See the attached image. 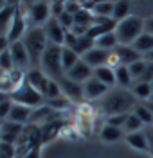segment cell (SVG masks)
I'll use <instances>...</instances> for the list:
<instances>
[{
  "label": "cell",
  "instance_id": "1",
  "mask_svg": "<svg viewBox=\"0 0 153 158\" xmlns=\"http://www.w3.org/2000/svg\"><path fill=\"white\" fill-rule=\"evenodd\" d=\"M137 102H135V95L126 92V90H113L108 92L104 97L97 102V108L101 110L106 117H113V115H124L130 113V110H135Z\"/></svg>",
  "mask_w": 153,
  "mask_h": 158
},
{
  "label": "cell",
  "instance_id": "2",
  "mask_svg": "<svg viewBox=\"0 0 153 158\" xmlns=\"http://www.w3.org/2000/svg\"><path fill=\"white\" fill-rule=\"evenodd\" d=\"M25 49L31 56V63H32V69H40L41 65V58H43V52L49 45V40L43 27H29L25 36L22 38Z\"/></svg>",
  "mask_w": 153,
  "mask_h": 158
},
{
  "label": "cell",
  "instance_id": "3",
  "mask_svg": "<svg viewBox=\"0 0 153 158\" xmlns=\"http://www.w3.org/2000/svg\"><path fill=\"white\" fill-rule=\"evenodd\" d=\"M61 52L63 47L60 45H54L49 41L47 49L43 52V58H41V70H45V74L54 81H61L65 77V70H63V59H61Z\"/></svg>",
  "mask_w": 153,
  "mask_h": 158
},
{
  "label": "cell",
  "instance_id": "4",
  "mask_svg": "<svg viewBox=\"0 0 153 158\" xmlns=\"http://www.w3.org/2000/svg\"><path fill=\"white\" fill-rule=\"evenodd\" d=\"M115 34H117L121 45H133L137 41V38L141 34H144V20L135 16V15L128 16L126 20L117 23Z\"/></svg>",
  "mask_w": 153,
  "mask_h": 158
},
{
  "label": "cell",
  "instance_id": "5",
  "mask_svg": "<svg viewBox=\"0 0 153 158\" xmlns=\"http://www.w3.org/2000/svg\"><path fill=\"white\" fill-rule=\"evenodd\" d=\"M9 97L13 99V102H16V104H23V106H29V108H40V106L45 104V102H43L45 97L41 95L38 90H34L32 86H31L29 83H27V79H25V83H23L16 92L11 94Z\"/></svg>",
  "mask_w": 153,
  "mask_h": 158
},
{
  "label": "cell",
  "instance_id": "6",
  "mask_svg": "<svg viewBox=\"0 0 153 158\" xmlns=\"http://www.w3.org/2000/svg\"><path fill=\"white\" fill-rule=\"evenodd\" d=\"M27 6V13H29V25L31 27H40L45 25L49 20L52 18L51 13V2H29Z\"/></svg>",
  "mask_w": 153,
  "mask_h": 158
},
{
  "label": "cell",
  "instance_id": "7",
  "mask_svg": "<svg viewBox=\"0 0 153 158\" xmlns=\"http://www.w3.org/2000/svg\"><path fill=\"white\" fill-rule=\"evenodd\" d=\"M23 11H22V4H16V13H15V18H13V23H11L9 27V32H7V36H4V38H7L9 41V47L11 43H16V41H22V38L25 36V32H27V20L23 18Z\"/></svg>",
  "mask_w": 153,
  "mask_h": 158
},
{
  "label": "cell",
  "instance_id": "8",
  "mask_svg": "<svg viewBox=\"0 0 153 158\" xmlns=\"http://www.w3.org/2000/svg\"><path fill=\"white\" fill-rule=\"evenodd\" d=\"M54 120H61V113L56 111L54 108H51L49 104H43L40 108H34L32 110V115H31L29 124H36V126H47Z\"/></svg>",
  "mask_w": 153,
  "mask_h": 158
},
{
  "label": "cell",
  "instance_id": "9",
  "mask_svg": "<svg viewBox=\"0 0 153 158\" xmlns=\"http://www.w3.org/2000/svg\"><path fill=\"white\" fill-rule=\"evenodd\" d=\"M23 128H25L23 124H16V122H11V120H2V129H0L2 142L4 144H11V146H16L22 137Z\"/></svg>",
  "mask_w": 153,
  "mask_h": 158
},
{
  "label": "cell",
  "instance_id": "10",
  "mask_svg": "<svg viewBox=\"0 0 153 158\" xmlns=\"http://www.w3.org/2000/svg\"><path fill=\"white\" fill-rule=\"evenodd\" d=\"M61 86V92H63V95L69 99V101H74V102H81L83 99H85V88H83V85H79V83H76V81H70V79L65 77L61 79V81H58Z\"/></svg>",
  "mask_w": 153,
  "mask_h": 158
},
{
  "label": "cell",
  "instance_id": "11",
  "mask_svg": "<svg viewBox=\"0 0 153 158\" xmlns=\"http://www.w3.org/2000/svg\"><path fill=\"white\" fill-rule=\"evenodd\" d=\"M43 31H45V34H47V40L54 43V45H60L63 47L65 45V36H67V31L61 27L60 20L58 18H51L45 25H43Z\"/></svg>",
  "mask_w": 153,
  "mask_h": 158
},
{
  "label": "cell",
  "instance_id": "12",
  "mask_svg": "<svg viewBox=\"0 0 153 158\" xmlns=\"http://www.w3.org/2000/svg\"><path fill=\"white\" fill-rule=\"evenodd\" d=\"M27 83H29L34 90H38L43 97H47V90H49L51 77H49L41 69H31L29 72H27Z\"/></svg>",
  "mask_w": 153,
  "mask_h": 158
},
{
  "label": "cell",
  "instance_id": "13",
  "mask_svg": "<svg viewBox=\"0 0 153 158\" xmlns=\"http://www.w3.org/2000/svg\"><path fill=\"white\" fill-rule=\"evenodd\" d=\"M110 54H112V52H108V50H103V49L94 47V49L88 50L81 59L88 65V67H92V69L96 70V69H99V67H106V65H108Z\"/></svg>",
  "mask_w": 153,
  "mask_h": 158
},
{
  "label": "cell",
  "instance_id": "14",
  "mask_svg": "<svg viewBox=\"0 0 153 158\" xmlns=\"http://www.w3.org/2000/svg\"><path fill=\"white\" fill-rule=\"evenodd\" d=\"M11 56H13V61H15V67H18L20 70H25L31 63V56L27 49H25V45H23V41H16V43H11Z\"/></svg>",
  "mask_w": 153,
  "mask_h": 158
},
{
  "label": "cell",
  "instance_id": "15",
  "mask_svg": "<svg viewBox=\"0 0 153 158\" xmlns=\"http://www.w3.org/2000/svg\"><path fill=\"white\" fill-rule=\"evenodd\" d=\"M67 77L70 79V81H76V83H79V85H85L88 79L94 77V69L88 67L83 59H79V63L74 67L72 70L67 72Z\"/></svg>",
  "mask_w": 153,
  "mask_h": 158
},
{
  "label": "cell",
  "instance_id": "16",
  "mask_svg": "<svg viewBox=\"0 0 153 158\" xmlns=\"http://www.w3.org/2000/svg\"><path fill=\"white\" fill-rule=\"evenodd\" d=\"M113 52L117 54V58L121 59V63L122 65H126V67H130V65H133V63H137V61L144 59V56L135 49L133 45H119Z\"/></svg>",
  "mask_w": 153,
  "mask_h": 158
},
{
  "label": "cell",
  "instance_id": "17",
  "mask_svg": "<svg viewBox=\"0 0 153 158\" xmlns=\"http://www.w3.org/2000/svg\"><path fill=\"white\" fill-rule=\"evenodd\" d=\"M83 88H85V99H90V101H96V99H99V97L103 99L108 94V86L96 77L88 79L83 85Z\"/></svg>",
  "mask_w": 153,
  "mask_h": 158
},
{
  "label": "cell",
  "instance_id": "18",
  "mask_svg": "<svg viewBox=\"0 0 153 158\" xmlns=\"http://www.w3.org/2000/svg\"><path fill=\"white\" fill-rule=\"evenodd\" d=\"M31 115H32V108H29V106H23V104H13V110H11L9 117H7V120H11V122H16V124H29L31 120Z\"/></svg>",
  "mask_w": 153,
  "mask_h": 158
},
{
  "label": "cell",
  "instance_id": "19",
  "mask_svg": "<svg viewBox=\"0 0 153 158\" xmlns=\"http://www.w3.org/2000/svg\"><path fill=\"white\" fill-rule=\"evenodd\" d=\"M126 142L132 146V148L139 149V151H150V142H148V135L146 131H137V133H128L126 135Z\"/></svg>",
  "mask_w": 153,
  "mask_h": 158
},
{
  "label": "cell",
  "instance_id": "20",
  "mask_svg": "<svg viewBox=\"0 0 153 158\" xmlns=\"http://www.w3.org/2000/svg\"><path fill=\"white\" fill-rule=\"evenodd\" d=\"M94 77L99 79L101 83H104L108 88L112 86V85H115L117 83V77H115V70L112 69V67H99V69L94 70Z\"/></svg>",
  "mask_w": 153,
  "mask_h": 158
},
{
  "label": "cell",
  "instance_id": "21",
  "mask_svg": "<svg viewBox=\"0 0 153 158\" xmlns=\"http://www.w3.org/2000/svg\"><path fill=\"white\" fill-rule=\"evenodd\" d=\"M121 43H119V38H117V34H115V31L113 32H108V34H103V36H99V38L96 40V47L97 49H103V50H115L117 47H119Z\"/></svg>",
  "mask_w": 153,
  "mask_h": 158
},
{
  "label": "cell",
  "instance_id": "22",
  "mask_svg": "<svg viewBox=\"0 0 153 158\" xmlns=\"http://www.w3.org/2000/svg\"><path fill=\"white\" fill-rule=\"evenodd\" d=\"M61 59H63V70H65V76H67V72H69V70H72L76 65H78V63H79L81 56H79L78 52H74L72 49H69V47H63Z\"/></svg>",
  "mask_w": 153,
  "mask_h": 158
},
{
  "label": "cell",
  "instance_id": "23",
  "mask_svg": "<svg viewBox=\"0 0 153 158\" xmlns=\"http://www.w3.org/2000/svg\"><path fill=\"white\" fill-rule=\"evenodd\" d=\"M63 126H65L63 120H54V122L47 124V126H41V144L52 140V138L60 133V129L63 128Z\"/></svg>",
  "mask_w": 153,
  "mask_h": 158
},
{
  "label": "cell",
  "instance_id": "24",
  "mask_svg": "<svg viewBox=\"0 0 153 158\" xmlns=\"http://www.w3.org/2000/svg\"><path fill=\"white\" fill-rule=\"evenodd\" d=\"M130 11H132V4H130V2H124V0H121V2H115V7H113V16H112V18L119 23V22H122V20H126L128 16H132V15H130Z\"/></svg>",
  "mask_w": 153,
  "mask_h": 158
},
{
  "label": "cell",
  "instance_id": "25",
  "mask_svg": "<svg viewBox=\"0 0 153 158\" xmlns=\"http://www.w3.org/2000/svg\"><path fill=\"white\" fill-rule=\"evenodd\" d=\"M132 94L137 99H142V101H146V102H148V99L153 97V86H151V83H142V81H139V83L133 86Z\"/></svg>",
  "mask_w": 153,
  "mask_h": 158
},
{
  "label": "cell",
  "instance_id": "26",
  "mask_svg": "<svg viewBox=\"0 0 153 158\" xmlns=\"http://www.w3.org/2000/svg\"><path fill=\"white\" fill-rule=\"evenodd\" d=\"M133 47L139 50L141 54H148V52H151L153 50V34H148V32H144V34H141L139 38H137V41L133 43Z\"/></svg>",
  "mask_w": 153,
  "mask_h": 158
},
{
  "label": "cell",
  "instance_id": "27",
  "mask_svg": "<svg viewBox=\"0 0 153 158\" xmlns=\"http://www.w3.org/2000/svg\"><path fill=\"white\" fill-rule=\"evenodd\" d=\"M113 7H115V2H97L96 9H94V15L96 16H103V18H112Z\"/></svg>",
  "mask_w": 153,
  "mask_h": 158
},
{
  "label": "cell",
  "instance_id": "28",
  "mask_svg": "<svg viewBox=\"0 0 153 158\" xmlns=\"http://www.w3.org/2000/svg\"><path fill=\"white\" fill-rule=\"evenodd\" d=\"M115 70V77H117V83L121 85V86H130L132 85V74H130V69L126 67V65H121V67H117Z\"/></svg>",
  "mask_w": 153,
  "mask_h": 158
},
{
  "label": "cell",
  "instance_id": "29",
  "mask_svg": "<svg viewBox=\"0 0 153 158\" xmlns=\"http://www.w3.org/2000/svg\"><path fill=\"white\" fill-rule=\"evenodd\" d=\"M133 113L142 120V124H146V126H153V113L150 111V108H148L144 102L142 104H137L135 110H133Z\"/></svg>",
  "mask_w": 153,
  "mask_h": 158
},
{
  "label": "cell",
  "instance_id": "30",
  "mask_svg": "<svg viewBox=\"0 0 153 158\" xmlns=\"http://www.w3.org/2000/svg\"><path fill=\"white\" fill-rule=\"evenodd\" d=\"M101 138L104 142H115V140L122 138V129L113 128V126H108V124H106V126L101 129Z\"/></svg>",
  "mask_w": 153,
  "mask_h": 158
},
{
  "label": "cell",
  "instance_id": "31",
  "mask_svg": "<svg viewBox=\"0 0 153 158\" xmlns=\"http://www.w3.org/2000/svg\"><path fill=\"white\" fill-rule=\"evenodd\" d=\"M0 69L4 70V74H9V72L15 70V61H13V56H11L9 49L0 52Z\"/></svg>",
  "mask_w": 153,
  "mask_h": 158
},
{
  "label": "cell",
  "instance_id": "32",
  "mask_svg": "<svg viewBox=\"0 0 153 158\" xmlns=\"http://www.w3.org/2000/svg\"><path fill=\"white\" fill-rule=\"evenodd\" d=\"M141 128H142V120L137 117L135 113H130L126 124H124V129H126L128 133H137V131H141Z\"/></svg>",
  "mask_w": 153,
  "mask_h": 158
},
{
  "label": "cell",
  "instance_id": "33",
  "mask_svg": "<svg viewBox=\"0 0 153 158\" xmlns=\"http://www.w3.org/2000/svg\"><path fill=\"white\" fill-rule=\"evenodd\" d=\"M128 69H130V74H132V77H133V79H141V77L144 76L146 69H148V61L141 59V61H137V63L130 65Z\"/></svg>",
  "mask_w": 153,
  "mask_h": 158
},
{
  "label": "cell",
  "instance_id": "34",
  "mask_svg": "<svg viewBox=\"0 0 153 158\" xmlns=\"http://www.w3.org/2000/svg\"><path fill=\"white\" fill-rule=\"evenodd\" d=\"M45 104H49L51 108H54L56 111H60V113H61V111H65V110H67L69 106H70V101H69V99L65 97V95H61V97H58V99L47 101Z\"/></svg>",
  "mask_w": 153,
  "mask_h": 158
},
{
  "label": "cell",
  "instance_id": "35",
  "mask_svg": "<svg viewBox=\"0 0 153 158\" xmlns=\"http://www.w3.org/2000/svg\"><path fill=\"white\" fill-rule=\"evenodd\" d=\"M128 115L130 113H124V115H113V117H106V124L108 126H113V128L124 129V124L128 120Z\"/></svg>",
  "mask_w": 153,
  "mask_h": 158
},
{
  "label": "cell",
  "instance_id": "36",
  "mask_svg": "<svg viewBox=\"0 0 153 158\" xmlns=\"http://www.w3.org/2000/svg\"><path fill=\"white\" fill-rule=\"evenodd\" d=\"M61 86L58 81H54V79H51V83H49V90H47V101H52V99H58L61 97Z\"/></svg>",
  "mask_w": 153,
  "mask_h": 158
},
{
  "label": "cell",
  "instance_id": "37",
  "mask_svg": "<svg viewBox=\"0 0 153 158\" xmlns=\"http://www.w3.org/2000/svg\"><path fill=\"white\" fill-rule=\"evenodd\" d=\"M13 99L11 97H4L2 99V102H0V117L4 118V120H7V117H9L11 110H13Z\"/></svg>",
  "mask_w": 153,
  "mask_h": 158
},
{
  "label": "cell",
  "instance_id": "38",
  "mask_svg": "<svg viewBox=\"0 0 153 158\" xmlns=\"http://www.w3.org/2000/svg\"><path fill=\"white\" fill-rule=\"evenodd\" d=\"M51 13H52V18H60L63 13H67L65 2H51Z\"/></svg>",
  "mask_w": 153,
  "mask_h": 158
},
{
  "label": "cell",
  "instance_id": "39",
  "mask_svg": "<svg viewBox=\"0 0 153 158\" xmlns=\"http://www.w3.org/2000/svg\"><path fill=\"white\" fill-rule=\"evenodd\" d=\"M65 7H67V13H70V15H78L83 9L81 2H65Z\"/></svg>",
  "mask_w": 153,
  "mask_h": 158
},
{
  "label": "cell",
  "instance_id": "40",
  "mask_svg": "<svg viewBox=\"0 0 153 158\" xmlns=\"http://www.w3.org/2000/svg\"><path fill=\"white\" fill-rule=\"evenodd\" d=\"M144 131H146V135H148V142H150V153L153 155V126H148Z\"/></svg>",
  "mask_w": 153,
  "mask_h": 158
},
{
  "label": "cell",
  "instance_id": "41",
  "mask_svg": "<svg viewBox=\"0 0 153 158\" xmlns=\"http://www.w3.org/2000/svg\"><path fill=\"white\" fill-rule=\"evenodd\" d=\"M144 32L153 34V16H150L148 20H144Z\"/></svg>",
  "mask_w": 153,
  "mask_h": 158
},
{
  "label": "cell",
  "instance_id": "42",
  "mask_svg": "<svg viewBox=\"0 0 153 158\" xmlns=\"http://www.w3.org/2000/svg\"><path fill=\"white\" fill-rule=\"evenodd\" d=\"M40 148H41V146H40ZM40 148H34L25 158H40Z\"/></svg>",
  "mask_w": 153,
  "mask_h": 158
},
{
  "label": "cell",
  "instance_id": "43",
  "mask_svg": "<svg viewBox=\"0 0 153 158\" xmlns=\"http://www.w3.org/2000/svg\"><path fill=\"white\" fill-rule=\"evenodd\" d=\"M144 61L153 63V50H151V52H148V54H144Z\"/></svg>",
  "mask_w": 153,
  "mask_h": 158
},
{
  "label": "cell",
  "instance_id": "44",
  "mask_svg": "<svg viewBox=\"0 0 153 158\" xmlns=\"http://www.w3.org/2000/svg\"><path fill=\"white\" fill-rule=\"evenodd\" d=\"M144 104H146V106L150 108V111L153 113V101H148V102H144Z\"/></svg>",
  "mask_w": 153,
  "mask_h": 158
},
{
  "label": "cell",
  "instance_id": "45",
  "mask_svg": "<svg viewBox=\"0 0 153 158\" xmlns=\"http://www.w3.org/2000/svg\"><path fill=\"white\" fill-rule=\"evenodd\" d=\"M151 86H153V83H151Z\"/></svg>",
  "mask_w": 153,
  "mask_h": 158
}]
</instances>
